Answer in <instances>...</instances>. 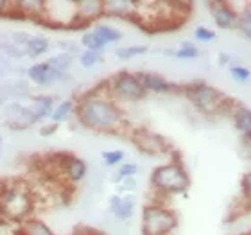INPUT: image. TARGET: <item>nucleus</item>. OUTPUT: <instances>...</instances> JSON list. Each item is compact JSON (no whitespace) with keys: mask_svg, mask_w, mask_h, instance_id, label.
<instances>
[{"mask_svg":"<svg viewBox=\"0 0 251 235\" xmlns=\"http://www.w3.org/2000/svg\"><path fill=\"white\" fill-rule=\"evenodd\" d=\"M79 124L97 133H119L127 128V119L119 103L106 92V84L84 92L75 99V117Z\"/></svg>","mask_w":251,"mask_h":235,"instance_id":"nucleus-1","label":"nucleus"},{"mask_svg":"<svg viewBox=\"0 0 251 235\" xmlns=\"http://www.w3.org/2000/svg\"><path fill=\"white\" fill-rule=\"evenodd\" d=\"M36 196L24 183L2 185L0 190V221L20 226L27 219L34 217Z\"/></svg>","mask_w":251,"mask_h":235,"instance_id":"nucleus-2","label":"nucleus"},{"mask_svg":"<svg viewBox=\"0 0 251 235\" xmlns=\"http://www.w3.org/2000/svg\"><path fill=\"white\" fill-rule=\"evenodd\" d=\"M149 185L160 198L179 196L187 192L190 188V176L181 158H173L171 162H165L152 169L149 176Z\"/></svg>","mask_w":251,"mask_h":235,"instance_id":"nucleus-3","label":"nucleus"},{"mask_svg":"<svg viewBox=\"0 0 251 235\" xmlns=\"http://www.w3.org/2000/svg\"><path fill=\"white\" fill-rule=\"evenodd\" d=\"M181 94L190 101V104L203 115H217L223 111L231 113L235 103L230 101L223 92L214 88L204 81H196L181 86Z\"/></svg>","mask_w":251,"mask_h":235,"instance_id":"nucleus-4","label":"nucleus"},{"mask_svg":"<svg viewBox=\"0 0 251 235\" xmlns=\"http://www.w3.org/2000/svg\"><path fill=\"white\" fill-rule=\"evenodd\" d=\"M142 235H173L178 228V215L163 201H149L142 209Z\"/></svg>","mask_w":251,"mask_h":235,"instance_id":"nucleus-5","label":"nucleus"},{"mask_svg":"<svg viewBox=\"0 0 251 235\" xmlns=\"http://www.w3.org/2000/svg\"><path fill=\"white\" fill-rule=\"evenodd\" d=\"M106 92L115 103H138V101L146 99L147 92L142 86L140 79L136 76V72H127V70H121L115 76H111L108 81H104Z\"/></svg>","mask_w":251,"mask_h":235,"instance_id":"nucleus-6","label":"nucleus"},{"mask_svg":"<svg viewBox=\"0 0 251 235\" xmlns=\"http://www.w3.org/2000/svg\"><path fill=\"white\" fill-rule=\"evenodd\" d=\"M4 110V124L13 131H24L29 130L32 126H38L34 117L31 115V111L27 108V104L20 103V101H9L4 103L2 106Z\"/></svg>","mask_w":251,"mask_h":235,"instance_id":"nucleus-7","label":"nucleus"},{"mask_svg":"<svg viewBox=\"0 0 251 235\" xmlns=\"http://www.w3.org/2000/svg\"><path fill=\"white\" fill-rule=\"evenodd\" d=\"M25 79L31 84L36 86H50V84H59L65 83L70 79V74L56 72L54 68H50L47 61H36L32 63L31 67L25 68Z\"/></svg>","mask_w":251,"mask_h":235,"instance_id":"nucleus-8","label":"nucleus"},{"mask_svg":"<svg viewBox=\"0 0 251 235\" xmlns=\"http://www.w3.org/2000/svg\"><path fill=\"white\" fill-rule=\"evenodd\" d=\"M58 169L65 183L68 185H77V183L84 182L88 176V163L84 162L83 158H79L77 155H59L58 158Z\"/></svg>","mask_w":251,"mask_h":235,"instance_id":"nucleus-9","label":"nucleus"},{"mask_svg":"<svg viewBox=\"0 0 251 235\" xmlns=\"http://www.w3.org/2000/svg\"><path fill=\"white\" fill-rule=\"evenodd\" d=\"M133 144L138 147V151L146 155H162V153L171 151V144L163 136L149 130L133 131Z\"/></svg>","mask_w":251,"mask_h":235,"instance_id":"nucleus-10","label":"nucleus"},{"mask_svg":"<svg viewBox=\"0 0 251 235\" xmlns=\"http://www.w3.org/2000/svg\"><path fill=\"white\" fill-rule=\"evenodd\" d=\"M74 4H75V29L94 26L99 18L104 16L102 0H77Z\"/></svg>","mask_w":251,"mask_h":235,"instance_id":"nucleus-11","label":"nucleus"},{"mask_svg":"<svg viewBox=\"0 0 251 235\" xmlns=\"http://www.w3.org/2000/svg\"><path fill=\"white\" fill-rule=\"evenodd\" d=\"M147 94H181V86L156 72H136Z\"/></svg>","mask_w":251,"mask_h":235,"instance_id":"nucleus-12","label":"nucleus"},{"mask_svg":"<svg viewBox=\"0 0 251 235\" xmlns=\"http://www.w3.org/2000/svg\"><path fill=\"white\" fill-rule=\"evenodd\" d=\"M210 15L214 18L215 26L219 29H235L237 20H239V11L230 2H208Z\"/></svg>","mask_w":251,"mask_h":235,"instance_id":"nucleus-13","label":"nucleus"},{"mask_svg":"<svg viewBox=\"0 0 251 235\" xmlns=\"http://www.w3.org/2000/svg\"><path fill=\"white\" fill-rule=\"evenodd\" d=\"M136 198L135 194H113L108 199V210L110 214L119 221H129L135 214Z\"/></svg>","mask_w":251,"mask_h":235,"instance_id":"nucleus-14","label":"nucleus"},{"mask_svg":"<svg viewBox=\"0 0 251 235\" xmlns=\"http://www.w3.org/2000/svg\"><path fill=\"white\" fill-rule=\"evenodd\" d=\"M58 103V97L52 94H34L29 99V111H31V115L34 117L38 124H43V122H47L50 113H52L54 106Z\"/></svg>","mask_w":251,"mask_h":235,"instance_id":"nucleus-15","label":"nucleus"},{"mask_svg":"<svg viewBox=\"0 0 251 235\" xmlns=\"http://www.w3.org/2000/svg\"><path fill=\"white\" fill-rule=\"evenodd\" d=\"M43 13H45V2L43 0H16V2H13L11 16L24 18V20L42 22Z\"/></svg>","mask_w":251,"mask_h":235,"instance_id":"nucleus-16","label":"nucleus"},{"mask_svg":"<svg viewBox=\"0 0 251 235\" xmlns=\"http://www.w3.org/2000/svg\"><path fill=\"white\" fill-rule=\"evenodd\" d=\"M102 13L110 18L129 20L136 13V2L133 0H102Z\"/></svg>","mask_w":251,"mask_h":235,"instance_id":"nucleus-17","label":"nucleus"},{"mask_svg":"<svg viewBox=\"0 0 251 235\" xmlns=\"http://www.w3.org/2000/svg\"><path fill=\"white\" fill-rule=\"evenodd\" d=\"M50 51V40L47 36H42V34H31L29 42L25 43L24 47V56L31 59H38L45 56V54Z\"/></svg>","mask_w":251,"mask_h":235,"instance_id":"nucleus-18","label":"nucleus"},{"mask_svg":"<svg viewBox=\"0 0 251 235\" xmlns=\"http://www.w3.org/2000/svg\"><path fill=\"white\" fill-rule=\"evenodd\" d=\"M74 117H75V99H65L56 103L52 113L49 117V122L59 126L68 122V120H72Z\"/></svg>","mask_w":251,"mask_h":235,"instance_id":"nucleus-19","label":"nucleus"},{"mask_svg":"<svg viewBox=\"0 0 251 235\" xmlns=\"http://www.w3.org/2000/svg\"><path fill=\"white\" fill-rule=\"evenodd\" d=\"M16 235H56V234H54L52 228L43 219L31 217V219H27L25 223H22L16 228Z\"/></svg>","mask_w":251,"mask_h":235,"instance_id":"nucleus-20","label":"nucleus"},{"mask_svg":"<svg viewBox=\"0 0 251 235\" xmlns=\"http://www.w3.org/2000/svg\"><path fill=\"white\" fill-rule=\"evenodd\" d=\"M231 119H233V124H235L237 131L241 133L242 136L251 135V110L242 104H235L233 110H231Z\"/></svg>","mask_w":251,"mask_h":235,"instance_id":"nucleus-21","label":"nucleus"},{"mask_svg":"<svg viewBox=\"0 0 251 235\" xmlns=\"http://www.w3.org/2000/svg\"><path fill=\"white\" fill-rule=\"evenodd\" d=\"M163 54H167L169 58H178V59H196L199 56L198 45L190 42H183L178 49H165Z\"/></svg>","mask_w":251,"mask_h":235,"instance_id":"nucleus-22","label":"nucleus"},{"mask_svg":"<svg viewBox=\"0 0 251 235\" xmlns=\"http://www.w3.org/2000/svg\"><path fill=\"white\" fill-rule=\"evenodd\" d=\"M94 31L97 32V36H99L106 45L117 43L122 40V32L119 31V29H115V27L108 26V24H95Z\"/></svg>","mask_w":251,"mask_h":235,"instance_id":"nucleus-23","label":"nucleus"},{"mask_svg":"<svg viewBox=\"0 0 251 235\" xmlns=\"http://www.w3.org/2000/svg\"><path fill=\"white\" fill-rule=\"evenodd\" d=\"M79 42H81V47H83L84 51H97V52H102L106 47V43L97 36V32H95L94 29H92V31H84Z\"/></svg>","mask_w":251,"mask_h":235,"instance_id":"nucleus-24","label":"nucleus"},{"mask_svg":"<svg viewBox=\"0 0 251 235\" xmlns=\"http://www.w3.org/2000/svg\"><path fill=\"white\" fill-rule=\"evenodd\" d=\"M235 29L244 38L251 40V4H244L242 11H239V20H237Z\"/></svg>","mask_w":251,"mask_h":235,"instance_id":"nucleus-25","label":"nucleus"},{"mask_svg":"<svg viewBox=\"0 0 251 235\" xmlns=\"http://www.w3.org/2000/svg\"><path fill=\"white\" fill-rule=\"evenodd\" d=\"M47 63L50 65V68H54L56 72H63V74H68L70 67L74 65V56L70 54H63V52H58L50 56L47 59Z\"/></svg>","mask_w":251,"mask_h":235,"instance_id":"nucleus-26","label":"nucleus"},{"mask_svg":"<svg viewBox=\"0 0 251 235\" xmlns=\"http://www.w3.org/2000/svg\"><path fill=\"white\" fill-rule=\"evenodd\" d=\"M136 174H138V165L133 162H127V163L124 162L119 165V169H117L115 173L111 174V182L115 183V185H119L122 180H126V178H135Z\"/></svg>","mask_w":251,"mask_h":235,"instance_id":"nucleus-27","label":"nucleus"},{"mask_svg":"<svg viewBox=\"0 0 251 235\" xmlns=\"http://www.w3.org/2000/svg\"><path fill=\"white\" fill-rule=\"evenodd\" d=\"M149 52V49L146 45H129V47H121L117 49V59H121V61H127V59H133V58H138V56H144V54Z\"/></svg>","mask_w":251,"mask_h":235,"instance_id":"nucleus-28","label":"nucleus"},{"mask_svg":"<svg viewBox=\"0 0 251 235\" xmlns=\"http://www.w3.org/2000/svg\"><path fill=\"white\" fill-rule=\"evenodd\" d=\"M126 153L122 149H110V151L100 153V160L106 167H119L121 163H124Z\"/></svg>","mask_w":251,"mask_h":235,"instance_id":"nucleus-29","label":"nucleus"},{"mask_svg":"<svg viewBox=\"0 0 251 235\" xmlns=\"http://www.w3.org/2000/svg\"><path fill=\"white\" fill-rule=\"evenodd\" d=\"M79 59V65L84 68H92L95 67L97 63L102 61V52H97V51H81L77 56Z\"/></svg>","mask_w":251,"mask_h":235,"instance_id":"nucleus-30","label":"nucleus"},{"mask_svg":"<svg viewBox=\"0 0 251 235\" xmlns=\"http://www.w3.org/2000/svg\"><path fill=\"white\" fill-rule=\"evenodd\" d=\"M230 76L233 81H237V83H248L251 78V72H250V68L242 67V65H231Z\"/></svg>","mask_w":251,"mask_h":235,"instance_id":"nucleus-31","label":"nucleus"},{"mask_svg":"<svg viewBox=\"0 0 251 235\" xmlns=\"http://www.w3.org/2000/svg\"><path fill=\"white\" fill-rule=\"evenodd\" d=\"M194 38H196V42L210 43L217 38V34H215V31L208 29V27H196V31H194Z\"/></svg>","mask_w":251,"mask_h":235,"instance_id":"nucleus-32","label":"nucleus"},{"mask_svg":"<svg viewBox=\"0 0 251 235\" xmlns=\"http://www.w3.org/2000/svg\"><path fill=\"white\" fill-rule=\"evenodd\" d=\"M56 49H58V52L70 54V56H79V52H81V45L74 42H67V40L56 43Z\"/></svg>","mask_w":251,"mask_h":235,"instance_id":"nucleus-33","label":"nucleus"},{"mask_svg":"<svg viewBox=\"0 0 251 235\" xmlns=\"http://www.w3.org/2000/svg\"><path fill=\"white\" fill-rule=\"evenodd\" d=\"M241 192H242V198L251 203V171H248L246 174H242V178H241Z\"/></svg>","mask_w":251,"mask_h":235,"instance_id":"nucleus-34","label":"nucleus"},{"mask_svg":"<svg viewBox=\"0 0 251 235\" xmlns=\"http://www.w3.org/2000/svg\"><path fill=\"white\" fill-rule=\"evenodd\" d=\"M136 180L135 178H126L119 183V194H133L136 190Z\"/></svg>","mask_w":251,"mask_h":235,"instance_id":"nucleus-35","label":"nucleus"},{"mask_svg":"<svg viewBox=\"0 0 251 235\" xmlns=\"http://www.w3.org/2000/svg\"><path fill=\"white\" fill-rule=\"evenodd\" d=\"M58 128L59 126H56V124H52V122H43V124H40V130H38V133L42 136H50V135H54L56 131H58Z\"/></svg>","mask_w":251,"mask_h":235,"instance_id":"nucleus-36","label":"nucleus"},{"mask_svg":"<svg viewBox=\"0 0 251 235\" xmlns=\"http://www.w3.org/2000/svg\"><path fill=\"white\" fill-rule=\"evenodd\" d=\"M11 13H13V2H9V0H0V18L11 16Z\"/></svg>","mask_w":251,"mask_h":235,"instance_id":"nucleus-37","label":"nucleus"},{"mask_svg":"<svg viewBox=\"0 0 251 235\" xmlns=\"http://www.w3.org/2000/svg\"><path fill=\"white\" fill-rule=\"evenodd\" d=\"M230 59L231 58L226 52H221L219 58H217V61H219V65H228V63H230Z\"/></svg>","mask_w":251,"mask_h":235,"instance_id":"nucleus-38","label":"nucleus"},{"mask_svg":"<svg viewBox=\"0 0 251 235\" xmlns=\"http://www.w3.org/2000/svg\"><path fill=\"white\" fill-rule=\"evenodd\" d=\"M242 142H244V147H246L248 155H250V157H251V135L242 136Z\"/></svg>","mask_w":251,"mask_h":235,"instance_id":"nucleus-39","label":"nucleus"},{"mask_svg":"<svg viewBox=\"0 0 251 235\" xmlns=\"http://www.w3.org/2000/svg\"><path fill=\"white\" fill-rule=\"evenodd\" d=\"M7 70H9V67H7L5 63L0 61V79L5 78V76H7Z\"/></svg>","mask_w":251,"mask_h":235,"instance_id":"nucleus-40","label":"nucleus"},{"mask_svg":"<svg viewBox=\"0 0 251 235\" xmlns=\"http://www.w3.org/2000/svg\"><path fill=\"white\" fill-rule=\"evenodd\" d=\"M2 106H4V99H2V95H0V110H2Z\"/></svg>","mask_w":251,"mask_h":235,"instance_id":"nucleus-41","label":"nucleus"},{"mask_svg":"<svg viewBox=\"0 0 251 235\" xmlns=\"http://www.w3.org/2000/svg\"><path fill=\"white\" fill-rule=\"evenodd\" d=\"M2 185H4V183H2V182H0V190H2Z\"/></svg>","mask_w":251,"mask_h":235,"instance_id":"nucleus-42","label":"nucleus"},{"mask_svg":"<svg viewBox=\"0 0 251 235\" xmlns=\"http://www.w3.org/2000/svg\"><path fill=\"white\" fill-rule=\"evenodd\" d=\"M244 235H251V232H250V234H244Z\"/></svg>","mask_w":251,"mask_h":235,"instance_id":"nucleus-43","label":"nucleus"}]
</instances>
